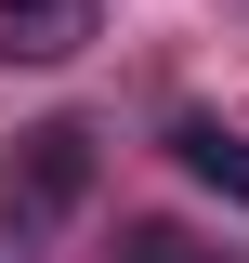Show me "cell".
I'll return each mask as SVG.
<instances>
[{
    "instance_id": "7a4b0ae2",
    "label": "cell",
    "mask_w": 249,
    "mask_h": 263,
    "mask_svg": "<svg viewBox=\"0 0 249 263\" xmlns=\"http://www.w3.org/2000/svg\"><path fill=\"white\" fill-rule=\"evenodd\" d=\"M105 40V0H0V66H79Z\"/></svg>"
},
{
    "instance_id": "3957f363",
    "label": "cell",
    "mask_w": 249,
    "mask_h": 263,
    "mask_svg": "<svg viewBox=\"0 0 249 263\" xmlns=\"http://www.w3.org/2000/svg\"><path fill=\"white\" fill-rule=\"evenodd\" d=\"M171 158H184L210 197H236V211H249V132H236V119H171Z\"/></svg>"
},
{
    "instance_id": "6da1fadb",
    "label": "cell",
    "mask_w": 249,
    "mask_h": 263,
    "mask_svg": "<svg viewBox=\"0 0 249 263\" xmlns=\"http://www.w3.org/2000/svg\"><path fill=\"white\" fill-rule=\"evenodd\" d=\"M79 197H92V132L79 119L13 132V211H79Z\"/></svg>"
},
{
    "instance_id": "277c9868",
    "label": "cell",
    "mask_w": 249,
    "mask_h": 263,
    "mask_svg": "<svg viewBox=\"0 0 249 263\" xmlns=\"http://www.w3.org/2000/svg\"><path fill=\"white\" fill-rule=\"evenodd\" d=\"M118 263H236V250H210V237H184V224H131Z\"/></svg>"
}]
</instances>
